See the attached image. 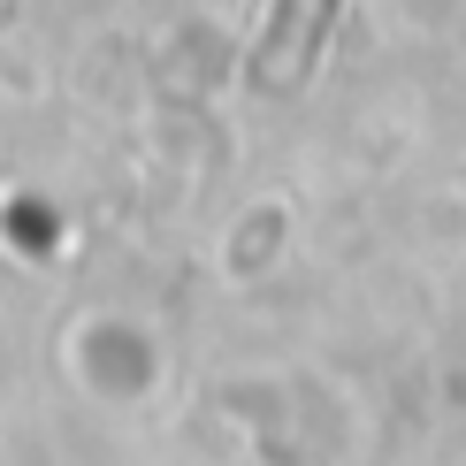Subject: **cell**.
<instances>
[{
    "label": "cell",
    "mask_w": 466,
    "mask_h": 466,
    "mask_svg": "<svg viewBox=\"0 0 466 466\" xmlns=\"http://www.w3.org/2000/svg\"><path fill=\"white\" fill-rule=\"evenodd\" d=\"M329 15H337V0H276V24H268V38H260V69L290 76L299 62H314Z\"/></svg>",
    "instance_id": "cell-1"
}]
</instances>
